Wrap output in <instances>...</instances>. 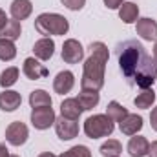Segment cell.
<instances>
[{
	"instance_id": "cell-16",
	"label": "cell",
	"mask_w": 157,
	"mask_h": 157,
	"mask_svg": "<svg viewBox=\"0 0 157 157\" xmlns=\"http://www.w3.org/2000/svg\"><path fill=\"white\" fill-rule=\"evenodd\" d=\"M128 154L132 157H144L148 155V148H150V143L146 141V137L143 135H137V137H132L130 143H128Z\"/></svg>"
},
{
	"instance_id": "cell-26",
	"label": "cell",
	"mask_w": 157,
	"mask_h": 157,
	"mask_svg": "<svg viewBox=\"0 0 157 157\" xmlns=\"http://www.w3.org/2000/svg\"><path fill=\"white\" fill-rule=\"evenodd\" d=\"M17 80H18V68H15V66L6 68V70L0 73V86H2V88H9V86H13Z\"/></svg>"
},
{
	"instance_id": "cell-12",
	"label": "cell",
	"mask_w": 157,
	"mask_h": 157,
	"mask_svg": "<svg viewBox=\"0 0 157 157\" xmlns=\"http://www.w3.org/2000/svg\"><path fill=\"white\" fill-rule=\"evenodd\" d=\"M119 128L124 135H137V132H141L143 128V117L137 113H128L119 122Z\"/></svg>"
},
{
	"instance_id": "cell-22",
	"label": "cell",
	"mask_w": 157,
	"mask_h": 157,
	"mask_svg": "<svg viewBox=\"0 0 157 157\" xmlns=\"http://www.w3.org/2000/svg\"><path fill=\"white\" fill-rule=\"evenodd\" d=\"M106 115L112 119L113 122H121L122 119L128 115V110H126L122 104H119L117 101H112V102H108V106H106Z\"/></svg>"
},
{
	"instance_id": "cell-20",
	"label": "cell",
	"mask_w": 157,
	"mask_h": 157,
	"mask_svg": "<svg viewBox=\"0 0 157 157\" xmlns=\"http://www.w3.org/2000/svg\"><path fill=\"white\" fill-rule=\"evenodd\" d=\"M29 104L31 108H49L51 106V97L44 90H35L29 93Z\"/></svg>"
},
{
	"instance_id": "cell-32",
	"label": "cell",
	"mask_w": 157,
	"mask_h": 157,
	"mask_svg": "<svg viewBox=\"0 0 157 157\" xmlns=\"http://www.w3.org/2000/svg\"><path fill=\"white\" fill-rule=\"evenodd\" d=\"M148 157H157V141H154L148 148Z\"/></svg>"
},
{
	"instance_id": "cell-28",
	"label": "cell",
	"mask_w": 157,
	"mask_h": 157,
	"mask_svg": "<svg viewBox=\"0 0 157 157\" xmlns=\"http://www.w3.org/2000/svg\"><path fill=\"white\" fill-rule=\"evenodd\" d=\"M60 2H62V6H66L71 11H80L86 4V0H60Z\"/></svg>"
},
{
	"instance_id": "cell-9",
	"label": "cell",
	"mask_w": 157,
	"mask_h": 157,
	"mask_svg": "<svg viewBox=\"0 0 157 157\" xmlns=\"http://www.w3.org/2000/svg\"><path fill=\"white\" fill-rule=\"evenodd\" d=\"M22 71H24V75H26V77L31 78V80L46 78L48 75H49L48 68H46L44 64H40V62L37 60V59H35V57H29V59H26V60H24Z\"/></svg>"
},
{
	"instance_id": "cell-35",
	"label": "cell",
	"mask_w": 157,
	"mask_h": 157,
	"mask_svg": "<svg viewBox=\"0 0 157 157\" xmlns=\"http://www.w3.org/2000/svg\"><path fill=\"white\" fill-rule=\"evenodd\" d=\"M154 59H155V62H157V40H155V44H154Z\"/></svg>"
},
{
	"instance_id": "cell-18",
	"label": "cell",
	"mask_w": 157,
	"mask_h": 157,
	"mask_svg": "<svg viewBox=\"0 0 157 157\" xmlns=\"http://www.w3.org/2000/svg\"><path fill=\"white\" fill-rule=\"evenodd\" d=\"M77 101L80 102L82 110H84V112H88V110H93V108L99 104L101 95H99V91H95V90H82V91L78 93Z\"/></svg>"
},
{
	"instance_id": "cell-34",
	"label": "cell",
	"mask_w": 157,
	"mask_h": 157,
	"mask_svg": "<svg viewBox=\"0 0 157 157\" xmlns=\"http://www.w3.org/2000/svg\"><path fill=\"white\" fill-rule=\"evenodd\" d=\"M39 157H57L55 154H51V152H44V154H40Z\"/></svg>"
},
{
	"instance_id": "cell-14",
	"label": "cell",
	"mask_w": 157,
	"mask_h": 157,
	"mask_svg": "<svg viewBox=\"0 0 157 157\" xmlns=\"http://www.w3.org/2000/svg\"><path fill=\"white\" fill-rule=\"evenodd\" d=\"M22 102V97L18 91H13V90H4L0 93V110L4 112H15Z\"/></svg>"
},
{
	"instance_id": "cell-2",
	"label": "cell",
	"mask_w": 157,
	"mask_h": 157,
	"mask_svg": "<svg viewBox=\"0 0 157 157\" xmlns=\"http://www.w3.org/2000/svg\"><path fill=\"white\" fill-rule=\"evenodd\" d=\"M108 48L104 42H91L90 46V57L84 62V71L80 78L82 90H95L99 91L104 86V71L108 62Z\"/></svg>"
},
{
	"instance_id": "cell-19",
	"label": "cell",
	"mask_w": 157,
	"mask_h": 157,
	"mask_svg": "<svg viewBox=\"0 0 157 157\" xmlns=\"http://www.w3.org/2000/svg\"><path fill=\"white\" fill-rule=\"evenodd\" d=\"M119 17L124 24H132L139 17V7L133 2H122V6L119 7Z\"/></svg>"
},
{
	"instance_id": "cell-17",
	"label": "cell",
	"mask_w": 157,
	"mask_h": 157,
	"mask_svg": "<svg viewBox=\"0 0 157 157\" xmlns=\"http://www.w3.org/2000/svg\"><path fill=\"white\" fill-rule=\"evenodd\" d=\"M82 106H80V102H78L77 99H66V101H62V104H60V115L66 119H73V121H77L80 115H82Z\"/></svg>"
},
{
	"instance_id": "cell-5",
	"label": "cell",
	"mask_w": 157,
	"mask_h": 157,
	"mask_svg": "<svg viewBox=\"0 0 157 157\" xmlns=\"http://www.w3.org/2000/svg\"><path fill=\"white\" fill-rule=\"evenodd\" d=\"M28 137H29V130H28V126H26L24 122H20V121H15V122H11V124L6 128V139H7V143L13 144V146H22V144L28 141Z\"/></svg>"
},
{
	"instance_id": "cell-31",
	"label": "cell",
	"mask_w": 157,
	"mask_h": 157,
	"mask_svg": "<svg viewBox=\"0 0 157 157\" xmlns=\"http://www.w3.org/2000/svg\"><path fill=\"white\" fill-rule=\"evenodd\" d=\"M6 24H7V17H6V11H4V9H0V33H2V29L6 28Z\"/></svg>"
},
{
	"instance_id": "cell-29",
	"label": "cell",
	"mask_w": 157,
	"mask_h": 157,
	"mask_svg": "<svg viewBox=\"0 0 157 157\" xmlns=\"http://www.w3.org/2000/svg\"><path fill=\"white\" fill-rule=\"evenodd\" d=\"M122 2L124 0H104V6L108 7V9H117L122 6Z\"/></svg>"
},
{
	"instance_id": "cell-13",
	"label": "cell",
	"mask_w": 157,
	"mask_h": 157,
	"mask_svg": "<svg viewBox=\"0 0 157 157\" xmlns=\"http://www.w3.org/2000/svg\"><path fill=\"white\" fill-rule=\"evenodd\" d=\"M33 53H35V59H39V60H49L55 53V42L49 37L37 40L33 46Z\"/></svg>"
},
{
	"instance_id": "cell-7",
	"label": "cell",
	"mask_w": 157,
	"mask_h": 157,
	"mask_svg": "<svg viewBox=\"0 0 157 157\" xmlns=\"http://www.w3.org/2000/svg\"><path fill=\"white\" fill-rule=\"evenodd\" d=\"M62 60L68 64H77L84 59V48L82 44L75 39H68L62 46Z\"/></svg>"
},
{
	"instance_id": "cell-21",
	"label": "cell",
	"mask_w": 157,
	"mask_h": 157,
	"mask_svg": "<svg viewBox=\"0 0 157 157\" xmlns=\"http://www.w3.org/2000/svg\"><path fill=\"white\" fill-rule=\"evenodd\" d=\"M154 101H155V91H154L152 88H146V90H143V91L133 99V104H135L137 108H141V110H148V108L154 104Z\"/></svg>"
},
{
	"instance_id": "cell-30",
	"label": "cell",
	"mask_w": 157,
	"mask_h": 157,
	"mask_svg": "<svg viewBox=\"0 0 157 157\" xmlns=\"http://www.w3.org/2000/svg\"><path fill=\"white\" fill-rule=\"evenodd\" d=\"M150 122H152V128L157 132V108H154L150 113Z\"/></svg>"
},
{
	"instance_id": "cell-4",
	"label": "cell",
	"mask_w": 157,
	"mask_h": 157,
	"mask_svg": "<svg viewBox=\"0 0 157 157\" xmlns=\"http://www.w3.org/2000/svg\"><path fill=\"white\" fill-rule=\"evenodd\" d=\"M115 130V124L113 121L108 117V115H93V117H88L84 122V133L90 137V139H99V137H108L112 135Z\"/></svg>"
},
{
	"instance_id": "cell-33",
	"label": "cell",
	"mask_w": 157,
	"mask_h": 157,
	"mask_svg": "<svg viewBox=\"0 0 157 157\" xmlns=\"http://www.w3.org/2000/svg\"><path fill=\"white\" fill-rule=\"evenodd\" d=\"M0 157H9V150L6 148V144L0 143Z\"/></svg>"
},
{
	"instance_id": "cell-27",
	"label": "cell",
	"mask_w": 157,
	"mask_h": 157,
	"mask_svg": "<svg viewBox=\"0 0 157 157\" xmlns=\"http://www.w3.org/2000/svg\"><path fill=\"white\" fill-rule=\"evenodd\" d=\"M59 157H91V152H90V148H88V146L78 144V146L70 148L68 152H64L62 155H59Z\"/></svg>"
},
{
	"instance_id": "cell-36",
	"label": "cell",
	"mask_w": 157,
	"mask_h": 157,
	"mask_svg": "<svg viewBox=\"0 0 157 157\" xmlns=\"http://www.w3.org/2000/svg\"><path fill=\"white\" fill-rule=\"evenodd\" d=\"M9 157H20V155H9Z\"/></svg>"
},
{
	"instance_id": "cell-24",
	"label": "cell",
	"mask_w": 157,
	"mask_h": 157,
	"mask_svg": "<svg viewBox=\"0 0 157 157\" xmlns=\"http://www.w3.org/2000/svg\"><path fill=\"white\" fill-rule=\"evenodd\" d=\"M17 57L15 42L9 39H0V60H13Z\"/></svg>"
},
{
	"instance_id": "cell-23",
	"label": "cell",
	"mask_w": 157,
	"mask_h": 157,
	"mask_svg": "<svg viewBox=\"0 0 157 157\" xmlns=\"http://www.w3.org/2000/svg\"><path fill=\"white\" fill-rule=\"evenodd\" d=\"M2 39H9V40H17L20 35H22V26H20V22L18 20H7V24H6V28L2 29Z\"/></svg>"
},
{
	"instance_id": "cell-10",
	"label": "cell",
	"mask_w": 157,
	"mask_h": 157,
	"mask_svg": "<svg viewBox=\"0 0 157 157\" xmlns=\"http://www.w3.org/2000/svg\"><path fill=\"white\" fill-rule=\"evenodd\" d=\"M137 35L143 40H157V22L154 18H137Z\"/></svg>"
},
{
	"instance_id": "cell-6",
	"label": "cell",
	"mask_w": 157,
	"mask_h": 157,
	"mask_svg": "<svg viewBox=\"0 0 157 157\" xmlns=\"http://www.w3.org/2000/svg\"><path fill=\"white\" fill-rule=\"evenodd\" d=\"M55 132L59 135V139L62 141H71L78 135V122H75L73 119L60 117L55 119Z\"/></svg>"
},
{
	"instance_id": "cell-1",
	"label": "cell",
	"mask_w": 157,
	"mask_h": 157,
	"mask_svg": "<svg viewBox=\"0 0 157 157\" xmlns=\"http://www.w3.org/2000/svg\"><path fill=\"white\" fill-rule=\"evenodd\" d=\"M119 68L122 77L130 86H139L141 90L150 88L157 80V62L148 55L146 48L139 40H124L115 48Z\"/></svg>"
},
{
	"instance_id": "cell-25",
	"label": "cell",
	"mask_w": 157,
	"mask_h": 157,
	"mask_svg": "<svg viewBox=\"0 0 157 157\" xmlns=\"http://www.w3.org/2000/svg\"><path fill=\"white\" fill-rule=\"evenodd\" d=\"M122 152V146L117 139H108L102 146H101V155L102 157H119Z\"/></svg>"
},
{
	"instance_id": "cell-15",
	"label": "cell",
	"mask_w": 157,
	"mask_h": 157,
	"mask_svg": "<svg viewBox=\"0 0 157 157\" xmlns=\"http://www.w3.org/2000/svg\"><path fill=\"white\" fill-rule=\"evenodd\" d=\"M9 11H11V17L20 22V20H26L31 15L33 4H31V0H13Z\"/></svg>"
},
{
	"instance_id": "cell-3",
	"label": "cell",
	"mask_w": 157,
	"mask_h": 157,
	"mask_svg": "<svg viewBox=\"0 0 157 157\" xmlns=\"http://www.w3.org/2000/svg\"><path fill=\"white\" fill-rule=\"evenodd\" d=\"M35 29L40 35H66L70 29V22L66 17L59 13H42L35 18Z\"/></svg>"
},
{
	"instance_id": "cell-11",
	"label": "cell",
	"mask_w": 157,
	"mask_h": 157,
	"mask_svg": "<svg viewBox=\"0 0 157 157\" xmlns=\"http://www.w3.org/2000/svg\"><path fill=\"white\" fill-rule=\"evenodd\" d=\"M73 84H75V75L71 71H60L53 78V90H55V93H60V95L70 93Z\"/></svg>"
},
{
	"instance_id": "cell-8",
	"label": "cell",
	"mask_w": 157,
	"mask_h": 157,
	"mask_svg": "<svg viewBox=\"0 0 157 157\" xmlns=\"http://www.w3.org/2000/svg\"><path fill=\"white\" fill-rule=\"evenodd\" d=\"M55 112L53 108H33L31 110V124L37 130H48L51 124H55Z\"/></svg>"
}]
</instances>
